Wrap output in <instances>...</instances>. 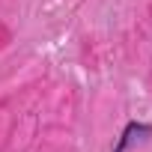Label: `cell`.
<instances>
[{
	"mask_svg": "<svg viewBox=\"0 0 152 152\" xmlns=\"http://www.w3.org/2000/svg\"><path fill=\"white\" fill-rule=\"evenodd\" d=\"M134 134H152V125H143V122H128V125H125V131L119 134V143L113 146V152H125V149L131 146Z\"/></svg>",
	"mask_w": 152,
	"mask_h": 152,
	"instance_id": "1",
	"label": "cell"
}]
</instances>
